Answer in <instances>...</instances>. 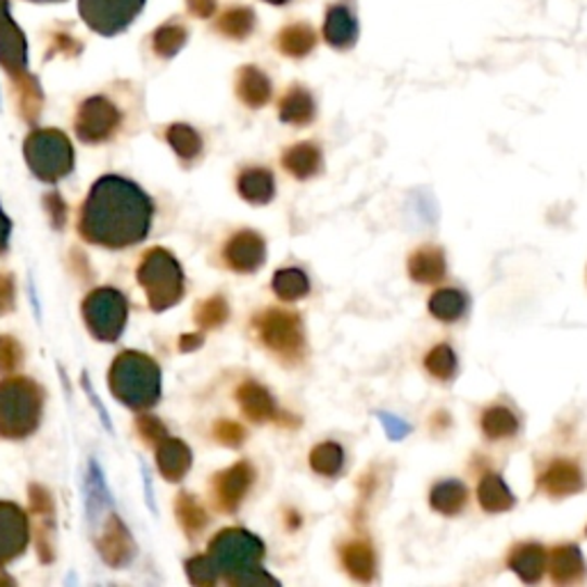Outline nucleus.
<instances>
[{
	"instance_id": "1",
	"label": "nucleus",
	"mask_w": 587,
	"mask_h": 587,
	"mask_svg": "<svg viewBox=\"0 0 587 587\" xmlns=\"http://www.w3.org/2000/svg\"><path fill=\"white\" fill-rule=\"evenodd\" d=\"M152 216V200L133 181L109 175L92 187L80 212L78 230L90 244L127 248L148 237Z\"/></svg>"
},
{
	"instance_id": "2",
	"label": "nucleus",
	"mask_w": 587,
	"mask_h": 587,
	"mask_svg": "<svg viewBox=\"0 0 587 587\" xmlns=\"http://www.w3.org/2000/svg\"><path fill=\"white\" fill-rule=\"evenodd\" d=\"M209 556L216 564L218 574L232 585H278L267 572H261V558H265V544L248 531L226 528L209 541Z\"/></svg>"
},
{
	"instance_id": "3",
	"label": "nucleus",
	"mask_w": 587,
	"mask_h": 587,
	"mask_svg": "<svg viewBox=\"0 0 587 587\" xmlns=\"http://www.w3.org/2000/svg\"><path fill=\"white\" fill-rule=\"evenodd\" d=\"M109 383L113 395L129 409H150L161 397V370L150 356L138 352L115 358Z\"/></svg>"
},
{
	"instance_id": "4",
	"label": "nucleus",
	"mask_w": 587,
	"mask_h": 587,
	"mask_svg": "<svg viewBox=\"0 0 587 587\" xmlns=\"http://www.w3.org/2000/svg\"><path fill=\"white\" fill-rule=\"evenodd\" d=\"M44 393L30 379H8L0 383V436L26 438L42 418Z\"/></svg>"
},
{
	"instance_id": "5",
	"label": "nucleus",
	"mask_w": 587,
	"mask_h": 587,
	"mask_svg": "<svg viewBox=\"0 0 587 587\" xmlns=\"http://www.w3.org/2000/svg\"><path fill=\"white\" fill-rule=\"evenodd\" d=\"M138 282L143 285L150 308L164 312L184 296V273L179 261L164 248H154L145 253L138 267Z\"/></svg>"
},
{
	"instance_id": "6",
	"label": "nucleus",
	"mask_w": 587,
	"mask_h": 587,
	"mask_svg": "<svg viewBox=\"0 0 587 587\" xmlns=\"http://www.w3.org/2000/svg\"><path fill=\"white\" fill-rule=\"evenodd\" d=\"M24 156L30 170L47 184L67 177L74 168V150L69 138L58 129L33 131L24 143Z\"/></svg>"
},
{
	"instance_id": "7",
	"label": "nucleus",
	"mask_w": 587,
	"mask_h": 587,
	"mask_svg": "<svg viewBox=\"0 0 587 587\" xmlns=\"http://www.w3.org/2000/svg\"><path fill=\"white\" fill-rule=\"evenodd\" d=\"M129 303L123 292L101 288L88 294L84 301V319L97 340L113 342L125 331Z\"/></svg>"
},
{
	"instance_id": "8",
	"label": "nucleus",
	"mask_w": 587,
	"mask_h": 587,
	"mask_svg": "<svg viewBox=\"0 0 587 587\" xmlns=\"http://www.w3.org/2000/svg\"><path fill=\"white\" fill-rule=\"evenodd\" d=\"M255 331L273 354L294 360L303 352V323L296 312L290 310H265L255 317Z\"/></svg>"
},
{
	"instance_id": "9",
	"label": "nucleus",
	"mask_w": 587,
	"mask_h": 587,
	"mask_svg": "<svg viewBox=\"0 0 587 587\" xmlns=\"http://www.w3.org/2000/svg\"><path fill=\"white\" fill-rule=\"evenodd\" d=\"M119 111L104 97L88 99L78 111L76 117V133L86 143H101L111 138L119 127Z\"/></svg>"
},
{
	"instance_id": "10",
	"label": "nucleus",
	"mask_w": 587,
	"mask_h": 587,
	"mask_svg": "<svg viewBox=\"0 0 587 587\" xmlns=\"http://www.w3.org/2000/svg\"><path fill=\"white\" fill-rule=\"evenodd\" d=\"M143 0H80V14L99 33L123 30L140 12Z\"/></svg>"
},
{
	"instance_id": "11",
	"label": "nucleus",
	"mask_w": 587,
	"mask_h": 587,
	"mask_svg": "<svg viewBox=\"0 0 587 587\" xmlns=\"http://www.w3.org/2000/svg\"><path fill=\"white\" fill-rule=\"evenodd\" d=\"M30 525L26 512L14 502H0V566L26 551Z\"/></svg>"
},
{
	"instance_id": "12",
	"label": "nucleus",
	"mask_w": 587,
	"mask_h": 587,
	"mask_svg": "<svg viewBox=\"0 0 587 587\" xmlns=\"http://www.w3.org/2000/svg\"><path fill=\"white\" fill-rule=\"evenodd\" d=\"M537 487L549 498H570L585 489V475L576 461L560 457L539 473Z\"/></svg>"
},
{
	"instance_id": "13",
	"label": "nucleus",
	"mask_w": 587,
	"mask_h": 587,
	"mask_svg": "<svg viewBox=\"0 0 587 587\" xmlns=\"http://www.w3.org/2000/svg\"><path fill=\"white\" fill-rule=\"evenodd\" d=\"M546 574L556 585H578L587 578V562L583 558L580 546L574 541H562L549 549V562Z\"/></svg>"
},
{
	"instance_id": "14",
	"label": "nucleus",
	"mask_w": 587,
	"mask_h": 587,
	"mask_svg": "<svg viewBox=\"0 0 587 587\" xmlns=\"http://www.w3.org/2000/svg\"><path fill=\"white\" fill-rule=\"evenodd\" d=\"M253 480L255 471L248 461H239L230 465V469L218 473L214 480V494L220 508L226 512H234L241 500H244L246 494L251 492Z\"/></svg>"
},
{
	"instance_id": "15",
	"label": "nucleus",
	"mask_w": 587,
	"mask_h": 587,
	"mask_svg": "<svg viewBox=\"0 0 587 587\" xmlns=\"http://www.w3.org/2000/svg\"><path fill=\"white\" fill-rule=\"evenodd\" d=\"M222 257H226L230 269L239 273H253L261 267V261L267 257L265 239L253 230H241L228 241L226 248H222Z\"/></svg>"
},
{
	"instance_id": "16",
	"label": "nucleus",
	"mask_w": 587,
	"mask_h": 587,
	"mask_svg": "<svg viewBox=\"0 0 587 587\" xmlns=\"http://www.w3.org/2000/svg\"><path fill=\"white\" fill-rule=\"evenodd\" d=\"M546 562H549V549L539 541H519L508 553V566L523 583L535 585L546 574Z\"/></svg>"
},
{
	"instance_id": "17",
	"label": "nucleus",
	"mask_w": 587,
	"mask_h": 587,
	"mask_svg": "<svg viewBox=\"0 0 587 587\" xmlns=\"http://www.w3.org/2000/svg\"><path fill=\"white\" fill-rule=\"evenodd\" d=\"M30 514L37 523V549L39 558L44 562L53 560V539H55V519H53V502L47 489L30 487Z\"/></svg>"
},
{
	"instance_id": "18",
	"label": "nucleus",
	"mask_w": 587,
	"mask_h": 587,
	"mask_svg": "<svg viewBox=\"0 0 587 587\" xmlns=\"http://www.w3.org/2000/svg\"><path fill=\"white\" fill-rule=\"evenodd\" d=\"M407 271L418 285H436L448 273V261H445V251L441 246L428 244L420 246L409 255Z\"/></svg>"
},
{
	"instance_id": "19",
	"label": "nucleus",
	"mask_w": 587,
	"mask_h": 587,
	"mask_svg": "<svg viewBox=\"0 0 587 587\" xmlns=\"http://www.w3.org/2000/svg\"><path fill=\"white\" fill-rule=\"evenodd\" d=\"M99 553L111 566H125L133 558V539L117 516H111L101 531Z\"/></svg>"
},
{
	"instance_id": "20",
	"label": "nucleus",
	"mask_w": 587,
	"mask_h": 587,
	"mask_svg": "<svg viewBox=\"0 0 587 587\" xmlns=\"http://www.w3.org/2000/svg\"><path fill=\"white\" fill-rule=\"evenodd\" d=\"M477 502L482 512L487 514H505L514 510L516 496L508 487V482L502 480L500 473L484 471L477 482Z\"/></svg>"
},
{
	"instance_id": "21",
	"label": "nucleus",
	"mask_w": 587,
	"mask_h": 587,
	"mask_svg": "<svg viewBox=\"0 0 587 587\" xmlns=\"http://www.w3.org/2000/svg\"><path fill=\"white\" fill-rule=\"evenodd\" d=\"M0 63L16 78L26 74L24 35L10 22L8 10L0 12Z\"/></svg>"
},
{
	"instance_id": "22",
	"label": "nucleus",
	"mask_w": 587,
	"mask_h": 587,
	"mask_svg": "<svg viewBox=\"0 0 587 587\" xmlns=\"http://www.w3.org/2000/svg\"><path fill=\"white\" fill-rule=\"evenodd\" d=\"M156 463H158L161 475L170 482H179L189 473L191 463H193V455L184 441L166 436L156 445Z\"/></svg>"
},
{
	"instance_id": "23",
	"label": "nucleus",
	"mask_w": 587,
	"mask_h": 587,
	"mask_svg": "<svg viewBox=\"0 0 587 587\" xmlns=\"http://www.w3.org/2000/svg\"><path fill=\"white\" fill-rule=\"evenodd\" d=\"M342 566L354 580L370 583L377 576V556L372 544L368 539H354L347 541L340 549Z\"/></svg>"
},
{
	"instance_id": "24",
	"label": "nucleus",
	"mask_w": 587,
	"mask_h": 587,
	"mask_svg": "<svg viewBox=\"0 0 587 587\" xmlns=\"http://www.w3.org/2000/svg\"><path fill=\"white\" fill-rule=\"evenodd\" d=\"M480 430H482V436L487 441L502 443V441H510L519 434L521 422H519V416L510 407H502V404H492V407L484 409L480 416Z\"/></svg>"
},
{
	"instance_id": "25",
	"label": "nucleus",
	"mask_w": 587,
	"mask_h": 587,
	"mask_svg": "<svg viewBox=\"0 0 587 587\" xmlns=\"http://www.w3.org/2000/svg\"><path fill=\"white\" fill-rule=\"evenodd\" d=\"M323 37L335 49H352L358 39V22L347 5H333L323 24Z\"/></svg>"
},
{
	"instance_id": "26",
	"label": "nucleus",
	"mask_w": 587,
	"mask_h": 587,
	"mask_svg": "<svg viewBox=\"0 0 587 587\" xmlns=\"http://www.w3.org/2000/svg\"><path fill=\"white\" fill-rule=\"evenodd\" d=\"M469 505V489L459 480L436 482L430 492V508L443 516H459Z\"/></svg>"
},
{
	"instance_id": "27",
	"label": "nucleus",
	"mask_w": 587,
	"mask_h": 587,
	"mask_svg": "<svg viewBox=\"0 0 587 587\" xmlns=\"http://www.w3.org/2000/svg\"><path fill=\"white\" fill-rule=\"evenodd\" d=\"M471 301L465 296V292L457 290V288H441L436 292H432L430 296V315L441 321V323H455L459 321L465 312H469Z\"/></svg>"
},
{
	"instance_id": "28",
	"label": "nucleus",
	"mask_w": 587,
	"mask_h": 587,
	"mask_svg": "<svg viewBox=\"0 0 587 587\" xmlns=\"http://www.w3.org/2000/svg\"><path fill=\"white\" fill-rule=\"evenodd\" d=\"M237 401L241 404V411L248 416L253 422H269L276 418V401L267 388L259 383L248 381L237 391Z\"/></svg>"
},
{
	"instance_id": "29",
	"label": "nucleus",
	"mask_w": 587,
	"mask_h": 587,
	"mask_svg": "<svg viewBox=\"0 0 587 587\" xmlns=\"http://www.w3.org/2000/svg\"><path fill=\"white\" fill-rule=\"evenodd\" d=\"M237 187H239V195L253 202V205H267V202L276 193L273 175H271V170H265V168L244 170L239 175Z\"/></svg>"
},
{
	"instance_id": "30",
	"label": "nucleus",
	"mask_w": 587,
	"mask_h": 587,
	"mask_svg": "<svg viewBox=\"0 0 587 587\" xmlns=\"http://www.w3.org/2000/svg\"><path fill=\"white\" fill-rule=\"evenodd\" d=\"M237 94L241 97L244 104H248L253 109L265 106L271 97L269 78L255 67H244L239 72V78H237Z\"/></svg>"
},
{
	"instance_id": "31",
	"label": "nucleus",
	"mask_w": 587,
	"mask_h": 587,
	"mask_svg": "<svg viewBox=\"0 0 587 587\" xmlns=\"http://www.w3.org/2000/svg\"><path fill=\"white\" fill-rule=\"evenodd\" d=\"M282 166L296 179H310L321 170V152L312 143H298L282 154Z\"/></svg>"
},
{
	"instance_id": "32",
	"label": "nucleus",
	"mask_w": 587,
	"mask_h": 587,
	"mask_svg": "<svg viewBox=\"0 0 587 587\" xmlns=\"http://www.w3.org/2000/svg\"><path fill=\"white\" fill-rule=\"evenodd\" d=\"M422 366L434 381L448 383V381H452L457 377L459 360H457V354H455V349L450 347L448 342H438L428 352V356H424Z\"/></svg>"
},
{
	"instance_id": "33",
	"label": "nucleus",
	"mask_w": 587,
	"mask_h": 587,
	"mask_svg": "<svg viewBox=\"0 0 587 587\" xmlns=\"http://www.w3.org/2000/svg\"><path fill=\"white\" fill-rule=\"evenodd\" d=\"M315 117V101L308 90L292 88L280 101V119L290 125H308Z\"/></svg>"
},
{
	"instance_id": "34",
	"label": "nucleus",
	"mask_w": 587,
	"mask_h": 587,
	"mask_svg": "<svg viewBox=\"0 0 587 587\" xmlns=\"http://www.w3.org/2000/svg\"><path fill=\"white\" fill-rule=\"evenodd\" d=\"M310 465L317 475L335 477V475H340L342 465H344V450L333 441L319 443L317 448L310 452Z\"/></svg>"
},
{
	"instance_id": "35",
	"label": "nucleus",
	"mask_w": 587,
	"mask_h": 587,
	"mask_svg": "<svg viewBox=\"0 0 587 587\" xmlns=\"http://www.w3.org/2000/svg\"><path fill=\"white\" fill-rule=\"evenodd\" d=\"M175 512H177L181 528L187 531L189 537H195V535H200L202 531H205L207 514H205V510L200 508V502L193 496L179 494L177 505H175Z\"/></svg>"
},
{
	"instance_id": "36",
	"label": "nucleus",
	"mask_w": 587,
	"mask_h": 587,
	"mask_svg": "<svg viewBox=\"0 0 587 587\" xmlns=\"http://www.w3.org/2000/svg\"><path fill=\"white\" fill-rule=\"evenodd\" d=\"M273 292L285 301H296L310 292V280L301 269L278 271L273 278Z\"/></svg>"
},
{
	"instance_id": "37",
	"label": "nucleus",
	"mask_w": 587,
	"mask_h": 587,
	"mask_svg": "<svg viewBox=\"0 0 587 587\" xmlns=\"http://www.w3.org/2000/svg\"><path fill=\"white\" fill-rule=\"evenodd\" d=\"M168 143L184 161H191L202 152V138L197 136V131H193L187 125L170 127L168 129Z\"/></svg>"
},
{
	"instance_id": "38",
	"label": "nucleus",
	"mask_w": 587,
	"mask_h": 587,
	"mask_svg": "<svg viewBox=\"0 0 587 587\" xmlns=\"http://www.w3.org/2000/svg\"><path fill=\"white\" fill-rule=\"evenodd\" d=\"M315 47V33L308 26H292L280 35V51L292 58L306 55Z\"/></svg>"
},
{
	"instance_id": "39",
	"label": "nucleus",
	"mask_w": 587,
	"mask_h": 587,
	"mask_svg": "<svg viewBox=\"0 0 587 587\" xmlns=\"http://www.w3.org/2000/svg\"><path fill=\"white\" fill-rule=\"evenodd\" d=\"M228 315H230V308H228L226 298L212 296L197 308L195 321H197L200 329H216V327H220L222 321L228 319Z\"/></svg>"
},
{
	"instance_id": "40",
	"label": "nucleus",
	"mask_w": 587,
	"mask_h": 587,
	"mask_svg": "<svg viewBox=\"0 0 587 587\" xmlns=\"http://www.w3.org/2000/svg\"><path fill=\"white\" fill-rule=\"evenodd\" d=\"M187 574H189V580L193 585H200V587H209L218 580V570L216 564L212 560V556H195L187 562Z\"/></svg>"
},
{
	"instance_id": "41",
	"label": "nucleus",
	"mask_w": 587,
	"mask_h": 587,
	"mask_svg": "<svg viewBox=\"0 0 587 587\" xmlns=\"http://www.w3.org/2000/svg\"><path fill=\"white\" fill-rule=\"evenodd\" d=\"M184 42H187V33L181 26H166L154 35V49L164 58L175 55Z\"/></svg>"
},
{
	"instance_id": "42",
	"label": "nucleus",
	"mask_w": 587,
	"mask_h": 587,
	"mask_svg": "<svg viewBox=\"0 0 587 587\" xmlns=\"http://www.w3.org/2000/svg\"><path fill=\"white\" fill-rule=\"evenodd\" d=\"M220 28L230 37H244L253 28V14L248 10H232L222 16Z\"/></svg>"
},
{
	"instance_id": "43",
	"label": "nucleus",
	"mask_w": 587,
	"mask_h": 587,
	"mask_svg": "<svg viewBox=\"0 0 587 587\" xmlns=\"http://www.w3.org/2000/svg\"><path fill=\"white\" fill-rule=\"evenodd\" d=\"M24 360V349L14 337H0V372H14Z\"/></svg>"
},
{
	"instance_id": "44",
	"label": "nucleus",
	"mask_w": 587,
	"mask_h": 587,
	"mask_svg": "<svg viewBox=\"0 0 587 587\" xmlns=\"http://www.w3.org/2000/svg\"><path fill=\"white\" fill-rule=\"evenodd\" d=\"M214 436L222 443V445H230V448H239L241 443H244L246 438V430L241 428L239 422H230V420H220L216 428H214Z\"/></svg>"
},
{
	"instance_id": "45",
	"label": "nucleus",
	"mask_w": 587,
	"mask_h": 587,
	"mask_svg": "<svg viewBox=\"0 0 587 587\" xmlns=\"http://www.w3.org/2000/svg\"><path fill=\"white\" fill-rule=\"evenodd\" d=\"M39 109H42V94H39V88L33 78L22 80V111L28 119H35L39 115Z\"/></svg>"
},
{
	"instance_id": "46",
	"label": "nucleus",
	"mask_w": 587,
	"mask_h": 587,
	"mask_svg": "<svg viewBox=\"0 0 587 587\" xmlns=\"http://www.w3.org/2000/svg\"><path fill=\"white\" fill-rule=\"evenodd\" d=\"M136 428H138V434L143 436V438L152 445V448H156V445L168 436V432H166L164 424H161V420H156V418H152V416L138 418Z\"/></svg>"
},
{
	"instance_id": "47",
	"label": "nucleus",
	"mask_w": 587,
	"mask_h": 587,
	"mask_svg": "<svg viewBox=\"0 0 587 587\" xmlns=\"http://www.w3.org/2000/svg\"><path fill=\"white\" fill-rule=\"evenodd\" d=\"M47 209H49V214H51V218H53V226H55V228L63 226L65 218H67V207H65V202L60 200L58 193H53V195L47 197Z\"/></svg>"
},
{
	"instance_id": "48",
	"label": "nucleus",
	"mask_w": 587,
	"mask_h": 587,
	"mask_svg": "<svg viewBox=\"0 0 587 587\" xmlns=\"http://www.w3.org/2000/svg\"><path fill=\"white\" fill-rule=\"evenodd\" d=\"M14 303V282L8 276H0V315H5Z\"/></svg>"
},
{
	"instance_id": "49",
	"label": "nucleus",
	"mask_w": 587,
	"mask_h": 587,
	"mask_svg": "<svg viewBox=\"0 0 587 587\" xmlns=\"http://www.w3.org/2000/svg\"><path fill=\"white\" fill-rule=\"evenodd\" d=\"M10 232H12V222L3 214V209H0V253H5V248L10 244Z\"/></svg>"
},
{
	"instance_id": "50",
	"label": "nucleus",
	"mask_w": 587,
	"mask_h": 587,
	"mask_svg": "<svg viewBox=\"0 0 587 587\" xmlns=\"http://www.w3.org/2000/svg\"><path fill=\"white\" fill-rule=\"evenodd\" d=\"M189 3L200 16H207L209 12H214V0H189Z\"/></svg>"
},
{
	"instance_id": "51",
	"label": "nucleus",
	"mask_w": 587,
	"mask_h": 587,
	"mask_svg": "<svg viewBox=\"0 0 587 587\" xmlns=\"http://www.w3.org/2000/svg\"><path fill=\"white\" fill-rule=\"evenodd\" d=\"M202 344V335H184L181 337V352H193Z\"/></svg>"
},
{
	"instance_id": "52",
	"label": "nucleus",
	"mask_w": 587,
	"mask_h": 587,
	"mask_svg": "<svg viewBox=\"0 0 587 587\" xmlns=\"http://www.w3.org/2000/svg\"><path fill=\"white\" fill-rule=\"evenodd\" d=\"M14 580L3 572V570H0V585H12Z\"/></svg>"
},
{
	"instance_id": "53",
	"label": "nucleus",
	"mask_w": 587,
	"mask_h": 587,
	"mask_svg": "<svg viewBox=\"0 0 587 587\" xmlns=\"http://www.w3.org/2000/svg\"><path fill=\"white\" fill-rule=\"evenodd\" d=\"M269 3H276V5H280V3H288V0H269Z\"/></svg>"
},
{
	"instance_id": "54",
	"label": "nucleus",
	"mask_w": 587,
	"mask_h": 587,
	"mask_svg": "<svg viewBox=\"0 0 587 587\" xmlns=\"http://www.w3.org/2000/svg\"><path fill=\"white\" fill-rule=\"evenodd\" d=\"M585 535H587V528H585Z\"/></svg>"
}]
</instances>
